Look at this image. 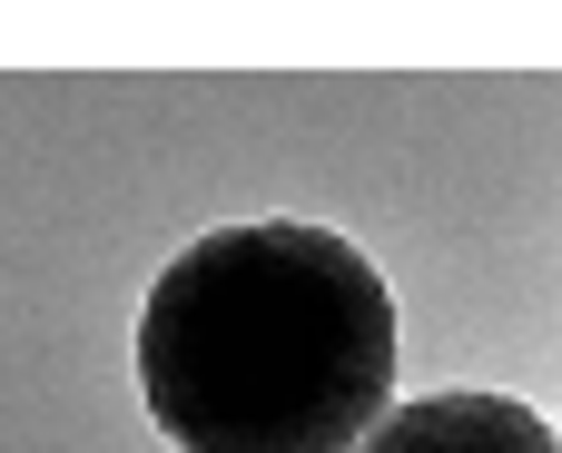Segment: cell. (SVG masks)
<instances>
[{"mask_svg": "<svg viewBox=\"0 0 562 453\" xmlns=\"http://www.w3.org/2000/svg\"><path fill=\"white\" fill-rule=\"evenodd\" d=\"M395 296L336 227H207L148 276L138 395L178 453H356L395 405Z\"/></svg>", "mask_w": 562, "mask_h": 453, "instance_id": "6da1fadb", "label": "cell"}, {"mask_svg": "<svg viewBox=\"0 0 562 453\" xmlns=\"http://www.w3.org/2000/svg\"><path fill=\"white\" fill-rule=\"evenodd\" d=\"M356 453H562V434L514 395H415L385 405Z\"/></svg>", "mask_w": 562, "mask_h": 453, "instance_id": "7a4b0ae2", "label": "cell"}]
</instances>
